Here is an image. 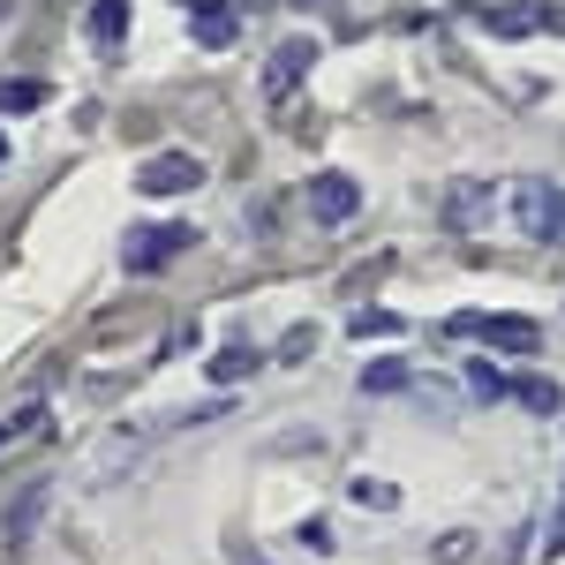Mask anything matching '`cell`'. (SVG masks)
<instances>
[{"label": "cell", "mask_w": 565, "mask_h": 565, "mask_svg": "<svg viewBox=\"0 0 565 565\" xmlns=\"http://www.w3.org/2000/svg\"><path fill=\"white\" fill-rule=\"evenodd\" d=\"M452 332L460 340H490V354H535L543 348V324L535 317H476V309H460Z\"/></svg>", "instance_id": "1"}, {"label": "cell", "mask_w": 565, "mask_h": 565, "mask_svg": "<svg viewBox=\"0 0 565 565\" xmlns=\"http://www.w3.org/2000/svg\"><path fill=\"white\" fill-rule=\"evenodd\" d=\"M513 218H521L527 242H565V189H558V181H521Z\"/></svg>", "instance_id": "2"}, {"label": "cell", "mask_w": 565, "mask_h": 565, "mask_svg": "<svg viewBox=\"0 0 565 565\" xmlns=\"http://www.w3.org/2000/svg\"><path fill=\"white\" fill-rule=\"evenodd\" d=\"M136 189L143 196H189V189H204V159L196 151H159V159L136 167Z\"/></svg>", "instance_id": "3"}, {"label": "cell", "mask_w": 565, "mask_h": 565, "mask_svg": "<svg viewBox=\"0 0 565 565\" xmlns=\"http://www.w3.org/2000/svg\"><path fill=\"white\" fill-rule=\"evenodd\" d=\"M181 249H196V226H136L121 264H129V271H167Z\"/></svg>", "instance_id": "4"}, {"label": "cell", "mask_w": 565, "mask_h": 565, "mask_svg": "<svg viewBox=\"0 0 565 565\" xmlns=\"http://www.w3.org/2000/svg\"><path fill=\"white\" fill-rule=\"evenodd\" d=\"M362 212V181L340 174V167H324V174L309 181V218H324V226H340V218Z\"/></svg>", "instance_id": "5"}, {"label": "cell", "mask_w": 565, "mask_h": 565, "mask_svg": "<svg viewBox=\"0 0 565 565\" xmlns=\"http://www.w3.org/2000/svg\"><path fill=\"white\" fill-rule=\"evenodd\" d=\"M309 61H317V39H287L279 53H271V68H264V90H271V98H287V90L309 76Z\"/></svg>", "instance_id": "6"}, {"label": "cell", "mask_w": 565, "mask_h": 565, "mask_svg": "<svg viewBox=\"0 0 565 565\" xmlns=\"http://www.w3.org/2000/svg\"><path fill=\"white\" fill-rule=\"evenodd\" d=\"M234 31H242V15H234V8H226V0H212V8H196V15H189V39L196 45H234Z\"/></svg>", "instance_id": "7"}, {"label": "cell", "mask_w": 565, "mask_h": 565, "mask_svg": "<svg viewBox=\"0 0 565 565\" xmlns=\"http://www.w3.org/2000/svg\"><path fill=\"white\" fill-rule=\"evenodd\" d=\"M84 31H90V45H121L129 39V0H90Z\"/></svg>", "instance_id": "8"}, {"label": "cell", "mask_w": 565, "mask_h": 565, "mask_svg": "<svg viewBox=\"0 0 565 565\" xmlns=\"http://www.w3.org/2000/svg\"><path fill=\"white\" fill-rule=\"evenodd\" d=\"M53 90L39 84V76H0V114H39Z\"/></svg>", "instance_id": "9"}, {"label": "cell", "mask_w": 565, "mask_h": 565, "mask_svg": "<svg viewBox=\"0 0 565 565\" xmlns=\"http://www.w3.org/2000/svg\"><path fill=\"white\" fill-rule=\"evenodd\" d=\"M482 212H490V181H460V189L445 196V218H452V226H476Z\"/></svg>", "instance_id": "10"}, {"label": "cell", "mask_w": 565, "mask_h": 565, "mask_svg": "<svg viewBox=\"0 0 565 565\" xmlns=\"http://www.w3.org/2000/svg\"><path fill=\"white\" fill-rule=\"evenodd\" d=\"M482 31L490 39H527V31H543V8H490Z\"/></svg>", "instance_id": "11"}, {"label": "cell", "mask_w": 565, "mask_h": 565, "mask_svg": "<svg viewBox=\"0 0 565 565\" xmlns=\"http://www.w3.org/2000/svg\"><path fill=\"white\" fill-rule=\"evenodd\" d=\"M257 362H264L257 348H218L212 362H204V370H212V385H242V377H249Z\"/></svg>", "instance_id": "12"}, {"label": "cell", "mask_w": 565, "mask_h": 565, "mask_svg": "<svg viewBox=\"0 0 565 565\" xmlns=\"http://www.w3.org/2000/svg\"><path fill=\"white\" fill-rule=\"evenodd\" d=\"M521 407L527 415H565V392H558V377H521Z\"/></svg>", "instance_id": "13"}, {"label": "cell", "mask_w": 565, "mask_h": 565, "mask_svg": "<svg viewBox=\"0 0 565 565\" xmlns=\"http://www.w3.org/2000/svg\"><path fill=\"white\" fill-rule=\"evenodd\" d=\"M348 498L362 505V513H392V505H399V490H392L385 476H354V482H348Z\"/></svg>", "instance_id": "14"}, {"label": "cell", "mask_w": 565, "mask_h": 565, "mask_svg": "<svg viewBox=\"0 0 565 565\" xmlns=\"http://www.w3.org/2000/svg\"><path fill=\"white\" fill-rule=\"evenodd\" d=\"M407 385H415L407 362H362V392H407Z\"/></svg>", "instance_id": "15"}, {"label": "cell", "mask_w": 565, "mask_h": 565, "mask_svg": "<svg viewBox=\"0 0 565 565\" xmlns=\"http://www.w3.org/2000/svg\"><path fill=\"white\" fill-rule=\"evenodd\" d=\"M348 332H354V340H392V332H399V317H392V309H354Z\"/></svg>", "instance_id": "16"}, {"label": "cell", "mask_w": 565, "mask_h": 565, "mask_svg": "<svg viewBox=\"0 0 565 565\" xmlns=\"http://www.w3.org/2000/svg\"><path fill=\"white\" fill-rule=\"evenodd\" d=\"M39 505H45V482H31V490L15 498V513H8V543H23V535H31V521H39Z\"/></svg>", "instance_id": "17"}, {"label": "cell", "mask_w": 565, "mask_h": 565, "mask_svg": "<svg viewBox=\"0 0 565 565\" xmlns=\"http://www.w3.org/2000/svg\"><path fill=\"white\" fill-rule=\"evenodd\" d=\"M468 385H476V399H505V370H490V362H468Z\"/></svg>", "instance_id": "18"}, {"label": "cell", "mask_w": 565, "mask_h": 565, "mask_svg": "<svg viewBox=\"0 0 565 565\" xmlns=\"http://www.w3.org/2000/svg\"><path fill=\"white\" fill-rule=\"evenodd\" d=\"M309 348H317V324H295V332L279 340V362H302Z\"/></svg>", "instance_id": "19"}, {"label": "cell", "mask_w": 565, "mask_h": 565, "mask_svg": "<svg viewBox=\"0 0 565 565\" xmlns=\"http://www.w3.org/2000/svg\"><path fill=\"white\" fill-rule=\"evenodd\" d=\"M468 551H476V535H468V527H452V535L437 543V558H445V565H460V558H468Z\"/></svg>", "instance_id": "20"}, {"label": "cell", "mask_w": 565, "mask_h": 565, "mask_svg": "<svg viewBox=\"0 0 565 565\" xmlns=\"http://www.w3.org/2000/svg\"><path fill=\"white\" fill-rule=\"evenodd\" d=\"M302 543L317 551V558H324V551H332V527H324V521H302Z\"/></svg>", "instance_id": "21"}, {"label": "cell", "mask_w": 565, "mask_h": 565, "mask_svg": "<svg viewBox=\"0 0 565 565\" xmlns=\"http://www.w3.org/2000/svg\"><path fill=\"white\" fill-rule=\"evenodd\" d=\"M543 31H558V39H565V8H543Z\"/></svg>", "instance_id": "22"}, {"label": "cell", "mask_w": 565, "mask_h": 565, "mask_svg": "<svg viewBox=\"0 0 565 565\" xmlns=\"http://www.w3.org/2000/svg\"><path fill=\"white\" fill-rule=\"evenodd\" d=\"M181 8H189V15H196V8H212V0H181Z\"/></svg>", "instance_id": "23"}, {"label": "cell", "mask_w": 565, "mask_h": 565, "mask_svg": "<svg viewBox=\"0 0 565 565\" xmlns=\"http://www.w3.org/2000/svg\"><path fill=\"white\" fill-rule=\"evenodd\" d=\"M8 437H15V430H8V423H0V445H8Z\"/></svg>", "instance_id": "24"}, {"label": "cell", "mask_w": 565, "mask_h": 565, "mask_svg": "<svg viewBox=\"0 0 565 565\" xmlns=\"http://www.w3.org/2000/svg\"><path fill=\"white\" fill-rule=\"evenodd\" d=\"M0 159H8V136H0Z\"/></svg>", "instance_id": "25"}]
</instances>
